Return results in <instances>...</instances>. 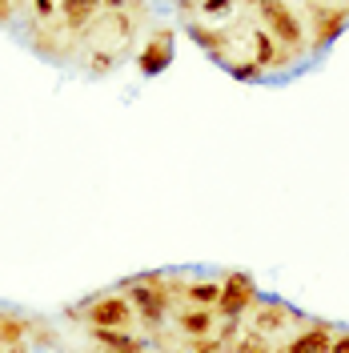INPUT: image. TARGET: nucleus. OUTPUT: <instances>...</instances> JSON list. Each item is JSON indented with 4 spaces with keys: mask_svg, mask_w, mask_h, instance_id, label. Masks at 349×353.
Segmentation results:
<instances>
[{
    "mask_svg": "<svg viewBox=\"0 0 349 353\" xmlns=\"http://www.w3.org/2000/svg\"><path fill=\"white\" fill-rule=\"evenodd\" d=\"M225 68H229V77L241 81V85H257V81L265 77V68L257 65V61H229Z\"/></svg>",
    "mask_w": 349,
    "mask_h": 353,
    "instance_id": "obj_16",
    "label": "nucleus"
},
{
    "mask_svg": "<svg viewBox=\"0 0 349 353\" xmlns=\"http://www.w3.org/2000/svg\"><path fill=\"white\" fill-rule=\"evenodd\" d=\"M293 57H297V52L281 48V44H277L273 37H269V32H265V28H257V32H253V61H257V65H261L265 72H269V68H285V65H293Z\"/></svg>",
    "mask_w": 349,
    "mask_h": 353,
    "instance_id": "obj_10",
    "label": "nucleus"
},
{
    "mask_svg": "<svg viewBox=\"0 0 349 353\" xmlns=\"http://www.w3.org/2000/svg\"><path fill=\"white\" fill-rule=\"evenodd\" d=\"M177 325H181V333H185V337H209V330H213V309H205V305L181 309Z\"/></svg>",
    "mask_w": 349,
    "mask_h": 353,
    "instance_id": "obj_12",
    "label": "nucleus"
},
{
    "mask_svg": "<svg viewBox=\"0 0 349 353\" xmlns=\"http://www.w3.org/2000/svg\"><path fill=\"white\" fill-rule=\"evenodd\" d=\"M233 353H273V350H269L265 333L249 330V333H245V341H237V345H233Z\"/></svg>",
    "mask_w": 349,
    "mask_h": 353,
    "instance_id": "obj_18",
    "label": "nucleus"
},
{
    "mask_svg": "<svg viewBox=\"0 0 349 353\" xmlns=\"http://www.w3.org/2000/svg\"><path fill=\"white\" fill-rule=\"evenodd\" d=\"M329 341H333V325L329 321H313L293 341H285L277 353H329Z\"/></svg>",
    "mask_w": 349,
    "mask_h": 353,
    "instance_id": "obj_9",
    "label": "nucleus"
},
{
    "mask_svg": "<svg viewBox=\"0 0 349 353\" xmlns=\"http://www.w3.org/2000/svg\"><path fill=\"white\" fill-rule=\"evenodd\" d=\"M205 12L209 17H229L233 12V0H205Z\"/></svg>",
    "mask_w": 349,
    "mask_h": 353,
    "instance_id": "obj_22",
    "label": "nucleus"
},
{
    "mask_svg": "<svg viewBox=\"0 0 349 353\" xmlns=\"http://www.w3.org/2000/svg\"><path fill=\"white\" fill-rule=\"evenodd\" d=\"M12 8H17L12 0H0V24H4V21H8V17H12Z\"/></svg>",
    "mask_w": 349,
    "mask_h": 353,
    "instance_id": "obj_24",
    "label": "nucleus"
},
{
    "mask_svg": "<svg viewBox=\"0 0 349 353\" xmlns=\"http://www.w3.org/2000/svg\"><path fill=\"white\" fill-rule=\"evenodd\" d=\"M177 4H181V8H193V0H177Z\"/></svg>",
    "mask_w": 349,
    "mask_h": 353,
    "instance_id": "obj_26",
    "label": "nucleus"
},
{
    "mask_svg": "<svg viewBox=\"0 0 349 353\" xmlns=\"http://www.w3.org/2000/svg\"><path fill=\"white\" fill-rule=\"evenodd\" d=\"M329 353H349V330L333 333V341H329Z\"/></svg>",
    "mask_w": 349,
    "mask_h": 353,
    "instance_id": "obj_23",
    "label": "nucleus"
},
{
    "mask_svg": "<svg viewBox=\"0 0 349 353\" xmlns=\"http://www.w3.org/2000/svg\"><path fill=\"white\" fill-rule=\"evenodd\" d=\"M88 337L109 353H145L149 337H137L129 330H105V325H88Z\"/></svg>",
    "mask_w": 349,
    "mask_h": 353,
    "instance_id": "obj_8",
    "label": "nucleus"
},
{
    "mask_svg": "<svg viewBox=\"0 0 349 353\" xmlns=\"http://www.w3.org/2000/svg\"><path fill=\"white\" fill-rule=\"evenodd\" d=\"M285 4H289V0H285Z\"/></svg>",
    "mask_w": 349,
    "mask_h": 353,
    "instance_id": "obj_28",
    "label": "nucleus"
},
{
    "mask_svg": "<svg viewBox=\"0 0 349 353\" xmlns=\"http://www.w3.org/2000/svg\"><path fill=\"white\" fill-rule=\"evenodd\" d=\"M189 37H193L209 57H217V61H221V48H229V32H225V28H209V24L189 21Z\"/></svg>",
    "mask_w": 349,
    "mask_h": 353,
    "instance_id": "obj_13",
    "label": "nucleus"
},
{
    "mask_svg": "<svg viewBox=\"0 0 349 353\" xmlns=\"http://www.w3.org/2000/svg\"><path fill=\"white\" fill-rule=\"evenodd\" d=\"M117 61H121V52H117V48H97V52L88 57V68H92L97 77H105V72L117 68Z\"/></svg>",
    "mask_w": 349,
    "mask_h": 353,
    "instance_id": "obj_17",
    "label": "nucleus"
},
{
    "mask_svg": "<svg viewBox=\"0 0 349 353\" xmlns=\"http://www.w3.org/2000/svg\"><path fill=\"white\" fill-rule=\"evenodd\" d=\"M257 301H261V293H257V285H253V277L237 269V273H229V277H225L221 297H217V305H213V309H217L225 321H241V317L257 305Z\"/></svg>",
    "mask_w": 349,
    "mask_h": 353,
    "instance_id": "obj_3",
    "label": "nucleus"
},
{
    "mask_svg": "<svg viewBox=\"0 0 349 353\" xmlns=\"http://www.w3.org/2000/svg\"><path fill=\"white\" fill-rule=\"evenodd\" d=\"M77 317H85L88 325H105V330H129V321L137 317L129 305V297H121V293H105V297H97V301H88V305L72 309Z\"/></svg>",
    "mask_w": 349,
    "mask_h": 353,
    "instance_id": "obj_4",
    "label": "nucleus"
},
{
    "mask_svg": "<svg viewBox=\"0 0 349 353\" xmlns=\"http://www.w3.org/2000/svg\"><path fill=\"white\" fill-rule=\"evenodd\" d=\"M4 353H28V341H21V345H4Z\"/></svg>",
    "mask_w": 349,
    "mask_h": 353,
    "instance_id": "obj_25",
    "label": "nucleus"
},
{
    "mask_svg": "<svg viewBox=\"0 0 349 353\" xmlns=\"http://www.w3.org/2000/svg\"><path fill=\"white\" fill-rule=\"evenodd\" d=\"M185 297H189V305H205L213 309L221 297V285L217 281H197V285H185Z\"/></svg>",
    "mask_w": 349,
    "mask_h": 353,
    "instance_id": "obj_15",
    "label": "nucleus"
},
{
    "mask_svg": "<svg viewBox=\"0 0 349 353\" xmlns=\"http://www.w3.org/2000/svg\"><path fill=\"white\" fill-rule=\"evenodd\" d=\"M346 28H349V8H326V4L313 8V48L317 52L329 48Z\"/></svg>",
    "mask_w": 349,
    "mask_h": 353,
    "instance_id": "obj_6",
    "label": "nucleus"
},
{
    "mask_svg": "<svg viewBox=\"0 0 349 353\" xmlns=\"http://www.w3.org/2000/svg\"><path fill=\"white\" fill-rule=\"evenodd\" d=\"M21 341H28V317L0 309V350L4 345H21Z\"/></svg>",
    "mask_w": 349,
    "mask_h": 353,
    "instance_id": "obj_14",
    "label": "nucleus"
},
{
    "mask_svg": "<svg viewBox=\"0 0 349 353\" xmlns=\"http://www.w3.org/2000/svg\"><path fill=\"white\" fill-rule=\"evenodd\" d=\"M28 333H32V337H28L32 345H52V341H57V337H52V330L44 325L41 317H28Z\"/></svg>",
    "mask_w": 349,
    "mask_h": 353,
    "instance_id": "obj_19",
    "label": "nucleus"
},
{
    "mask_svg": "<svg viewBox=\"0 0 349 353\" xmlns=\"http://www.w3.org/2000/svg\"><path fill=\"white\" fill-rule=\"evenodd\" d=\"M245 4H261V0H245Z\"/></svg>",
    "mask_w": 349,
    "mask_h": 353,
    "instance_id": "obj_27",
    "label": "nucleus"
},
{
    "mask_svg": "<svg viewBox=\"0 0 349 353\" xmlns=\"http://www.w3.org/2000/svg\"><path fill=\"white\" fill-rule=\"evenodd\" d=\"M189 345H193V353H225L217 337H189Z\"/></svg>",
    "mask_w": 349,
    "mask_h": 353,
    "instance_id": "obj_21",
    "label": "nucleus"
},
{
    "mask_svg": "<svg viewBox=\"0 0 349 353\" xmlns=\"http://www.w3.org/2000/svg\"><path fill=\"white\" fill-rule=\"evenodd\" d=\"M32 12H37V21H41V24L57 21V12H61V0H32Z\"/></svg>",
    "mask_w": 349,
    "mask_h": 353,
    "instance_id": "obj_20",
    "label": "nucleus"
},
{
    "mask_svg": "<svg viewBox=\"0 0 349 353\" xmlns=\"http://www.w3.org/2000/svg\"><path fill=\"white\" fill-rule=\"evenodd\" d=\"M289 317H297L293 309L285 305V301H257L253 305V330L257 333H277V330H285L289 325Z\"/></svg>",
    "mask_w": 349,
    "mask_h": 353,
    "instance_id": "obj_11",
    "label": "nucleus"
},
{
    "mask_svg": "<svg viewBox=\"0 0 349 353\" xmlns=\"http://www.w3.org/2000/svg\"><path fill=\"white\" fill-rule=\"evenodd\" d=\"M125 297H129L132 313H141L149 325H161L173 309V293H169L165 273H137L132 281H125Z\"/></svg>",
    "mask_w": 349,
    "mask_h": 353,
    "instance_id": "obj_1",
    "label": "nucleus"
},
{
    "mask_svg": "<svg viewBox=\"0 0 349 353\" xmlns=\"http://www.w3.org/2000/svg\"><path fill=\"white\" fill-rule=\"evenodd\" d=\"M257 8H261L265 24H269V37L281 44V48H289V52H301V48H306V28H301V17H297L285 0H261Z\"/></svg>",
    "mask_w": 349,
    "mask_h": 353,
    "instance_id": "obj_2",
    "label": "nucleus"
},
{
    "mask_svg": "<svg viewBox=\"0 0 349 353\" xmlns=\"http://www.w3.org/2000/svg\"><path fill=\"white\" fill-rule=\"evenodd\" d=\"M173 52H177V32L173 28H157L149 44L137 52V68H141V77H161L165 68L173 65Z\"/></svg>",
    "mask_w": 349,
    "mask_h": 353,
    "instance_id": "obj_5",
    "label": "nucleus"
},
{
    "mask_svg": "<svg viewBox=\"0 0 349 353\" xmlns=\"http://www.w3.org/2000/svg\"><path fill=\"white\" fill-rule=\"evenodd\" d=\"M97 17H101V0H61V12H57L65 37H77V32L92 28Z\"/></svg>",
    "mask_w": 349,
    "mask_h": 353,
    "instance_id": "obj_7",
    "label": "nucleus"
}]
</instances>
